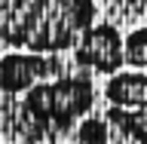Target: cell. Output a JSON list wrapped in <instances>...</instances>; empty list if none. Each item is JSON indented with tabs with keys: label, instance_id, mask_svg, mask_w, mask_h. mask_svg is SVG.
<instances>
[{
	"label": "cell",
	"instance_id": "1",
	"mask_svg": "<svg viewBox=\"0 0 147 144\" xmlns=\"http://www.w3.org/2000/svg\"><path fill=\"white\" fill-rule=\"evenodd\" d=\"M95 0H0V43L58 55L95 25Z\"/></svg>",
	"mask_w": 147,
	"mask_h": 144
},
{
	"label": "cell",
	"instance_id": "2",
	"mask_svg": "<svg viewBox=\"0 0 147 144\" xmlns=\"http://www.w3.org/2000/svg\"><path fill=\"white\" fill-rule=\"evenodd\" d=\"M92 104H95V86L83 74L37 83L25 92V101H22L28 117L49 129H67L74 120L86 117Z\"/></svg>",
	"mask_w": 147,
	"mask_h": 144
},
{
	"label": "cell",
	"instance_id": "3",
	"mask_svg": "<svg viewBox=\"0 0 147 144\" xmlns=\"http://www.w3.org/2000/svg\"><path fill=\"white\" fill-rule=\"evenodd\" d=\"M107 123L135 144H147V71H119L104 86Z\"/></svg>",
	"mask_w": 147,
	"mask_h": 144
},
{
	"label": "cell",
	"instance_id": "4",
	"mask_svg": "<svg viewBox=\"0 0 147 144\" xmlns=\"http://www.w3.org/2000/svg\"><path fill=\"white\" fill-rule=\"evenodd\" d=\"M74 58L83 68H92V71L101 74H119L123 68V37L113 25H104V22H95V25L86 31V34L77 40L74 46Z\"/></svg>",
	"mask_w": 147,
	"mask_h": 144
},
{
	"label": "cell",
	"instance_id": "5",
	"mask_svg": "<svg viewBox=\"0 0 147 144\" xmlns=\"http://www.w3.org/2000/svg\"><path fill=\"white\" fill-rule=\"evenodd\" d=\"M55 55H31V52H9L0 58V92H28L37 83L58 77Z\"/></svg>",
	"mask_w": 147,
	"mask_h": 144
},
{
	"label": "cell",
	"instance_id": "6",
	"mask_svg": "<svg viewBox=\"0 0 147 144\" xmlns=\"http://www.w3.org/2000/svg\"><path fill=\"white\" fill-rule=\"evenodd\" d=\"M123 62L138 71H147V25L123 37Z\"/></svg>",
	"mask_w": 147,
	"mask_h": 144
},
{
	"label": "cell",
	"instance_id": "7",
	"mask_svg": "<svg viewBox=\"0 0 147 144\" xmlns=\"http://www.w3.org/2000/svg\"><path fill=\"white\" fill-rule=\"evenodd\" d=\"M80 141L83 144H107V123L104 120H83Z\"/></svg>",
	"mask_w": 147,
	"mask_h": 144
}]
</instances>
